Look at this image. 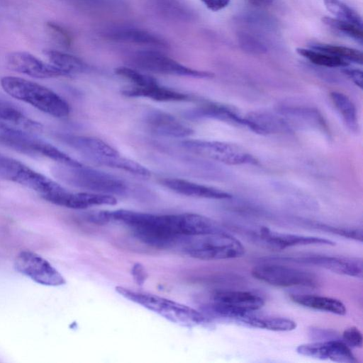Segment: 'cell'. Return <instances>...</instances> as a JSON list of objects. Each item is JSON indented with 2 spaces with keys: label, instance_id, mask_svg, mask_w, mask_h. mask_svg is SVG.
<instances>
[{
  "label": "cell",
  "instance_id": "cell-1",
  "mask_svg": "<svg viewBox=\"0 0 363 363\" xmlns=\"http://www.w3.org/2000/svg\"><path fill=\"white\" fill-rule=\"evenodd\" d=\"M104 223H118L129 228L135 236L146 245L168 248L183 237H194L200 231L196 213L157 215L130 210L102 211Z\"/></svg>",
  "mask_w": 363,
  "mask_h": 363
},
{
  "label": "cell",
  "instance_id": "cell-2",
  "mask_svg": "<svg viewBox=\"0 0 363 363\" xmlns=\"http://www.w3.org/2000/svg\"><path fill=\"white\" fill-rule=\"evenodd\" d=\"M3 89L11 96L56 118L67 116L69 104L54 91L23 78L6 76L1 79Z\"/></svg>",
  "mask_w": 363,
  "mask_h": 363
},
{
  "label": "cell",
  "instance_id": "cell-3",
  "mask_svg": "<svg viewBox=\"0 0 363 363\" xmlns=\"http://www.w3.org/2000/svg\"><path fill=\"white\" fill-rule=\"evenodd\" d=\"M116 291L125 298L182 326L195 327L209 322L202 313L168 298L120 286L116 287Z\"/></svg>",
  "mask_w": 363,
  "mask_h": 363
},
{
  "label": "cell",
  "instance_id": "cell-4",
  "mask_svg": "<svg viewBox=\"0 0 363 363\" xmlns=\"http://www.w3.org/2000/svg\"><path fill=\"white\" fill-rule=\"evenodd\" d=\"M54 175L73 186L90 192L109 195H122L127 191L126 184L108 173L91 167L57 165L52 169Z\"/></svg>",
  "mask_w": 363,
  "mask_h": 363
},
{
  "label": "cell",
  "instance_id": "cell-5",
  "mask_svg": "<svg viewBox=\"0 0 363 363\" xmlns=\"http://www.w3.org/2000/svg\"><path fill=\"white\" fill-rule=\"evenodd\" d=\"M0 143L18 152L32 156L45 157L61 164L68 166L82 164L53 145L36 138L27 130L13 128L4 122H0Z\"/></svg>",
  "mask_w": 363,
  "mask_h": 363
},
{
  "label": "cell",
  "instance_id": "cell-6",
  "mask_svg": "<svg viewBox=\"0 0 363 363\" xmlns=\"http://www.w3.org/2000/svg\"><path fill=\"white\" fill-rule=\"evenodd\" d=\"M187 246V254L202 260H218L240 257L245 254L241 242L225 231L196 236Z\"/></svg>",
  "mask_w": 363,
  "mask_h": 363
},
{
  "label": "cell",
  "instance_id": "cell-7",
  "mask_svg": "<svg viewBox=\"0 0 363 363\" xmlns=\"http://www.w3.org/2000/svg\"><path fill=\"white\" fill-rule=\"evenodd\" d=\"M0 178L18 183L37 192L43 199L62 186L21 162L0 153Z\"/></svg>",
  "mask_w": 363,
  "mask_h": 363
},
{
  "label": "cell",
  "instance_id": "cell-8",
  "mask_svg": "<svg viewBox=\"0 0 363 363\" xmlns=\"http://www.w3.org/2000/svg\"><path fill=\"white\" fill-rule=\"evenodd\" d=\"M182 145L191 152L228 165L254 164L255 158L239 146L228 143L185 140Z\"/></svg>",
  "mask_w": 363,
  "mask_h": 363
},
{
  "label": "cell",
  "instance_id": "cell-9",
  "mask_svg": "<svg viewBox=\"0 0 363 363\" xmlns=\"http://www.w3.org/2000/svg\"><path fill=\"white\" fill-rule=\"evenodd\" d=\"M251 274L255 279L278 287L314 288L319 284L313 273L279 264H259L253 267Z\"/></svg>",
  "mask_w": 363,
  "mask_h": 363
},
{
  "label": "cell",
  "instance_id": "cell-10",
  "mask_svg": "<svg viewBox=\"0 0 363 363\" xmlns=\"http://www.w3.org/2000/svg\"><path fill=\"white\" fill-rule=\"evenodd\" d=\"M14 267L35 282L49 286L65 284L63 276L46 259L30 251H22L16 257Z\"/></svg>",
  "mask_w": 363,
  "mask_h": 363
},
{
  "label": "cell",
  "instance_id": "cell-11",
  "mask_svg": "<svg viewBox=\"0 0 363 363\" xmlns=\"http://www.w3.org/2000/svg\"><path fill=\"white\" fill-rule=\"evenodd\" d=\"M134 63L140 68L163 74L211 78L213 74L186 67L171 57L156 51L144 50L134 56Z\"/></svg>",
  "mask_w": 363,
  "mask_h": 363
},
{
  "label": "cell",
  "instance_id": "cell-12",
  "mask_svg": "<svg viewBox=\"0 0 363 363\" xmlns=\"http://www.w3.org/2000/svg\"><path fill=\"white\" fill-rule=\"evenodd\" d=\"M273 259L315 265L339 274L357 278H362L363 275L362 259L359 257L311 255L275 257Z\"/></svg>",
  "mask_w": 363,
  "mask_h": 363
},
{
  "label": "cell",
  "instance_id": "cell-13",
  "mask_svg": "<svg viewBox=\"0 0 363 363\" xmlns=\"http://www.w3.org/2000/svg\"><path fill=\"white\" fill-rule=\"evenodd\" d=\"M6 65L12 71L38 79L69 77L52 64L46 63L26 52L9 53L6 57Z\"/></svg>",
  "mask_w": 363,
  "mask_h": 363
},
{
  "label": "cell",
  "instance_id": "cell-14",
  "mask_svg": "<svg viewBox=\"0 0 363 363\" xmlns=\"http://www.w3.org/2000/svg\"><path fill=\"white\" fill-rule=\"evenodd\" d=\"M251 233L254 240L261 242L268 248L277 250L298 245H335V242L326 238L278 233L267 227H261L258 230H252Z\"/></svg>",
  "mask_w": 363,
  "mask_h": 363
},
{
  "label": "cell",
  "instance_id": "cell-15",
  "mask_svg": "<svg viewBox=\"0 0 363 363\" xmlns=\"http://www.w3.org/2000/svg\"><path fill=\"white\" fill-rule=\"evenodd\" d=\"M296 352L302 356L318 359L342 363L358 362L350 347L340 339L302 344L297 347Z\"/></svg>",
  "mask_w": 363,
  "mask_h": 363
},
{
  "label": "cell",
  "instance_id": "cell-16",
  "mask_svg": "<svg viewBox=\"0 0 363 363\" xmlns=\"http://www.w3.org/2000/svg\"><path fill=\"white\" fill-rule=\"evenodd\" d=\"M59 138L95 162L101 159L120 154L111 145L96 137L60 134Z\"/></svg>",
  "mask_w": 363,
  "mask_h": 363
},
{
  "label": "cell",
  "instance_id": "cell-17",
  "mask_svg": "<svg viewBox=\"0 0 363 363\" xmlns=\"http://www.w3.org/2000/svg\"><path fill=\"white\" fill-rule=\"evenodd\" d=\"M145 122L152 132L162 136L184 138L194 133L191 128L176 117L162 110L148 111Z\"/></svg>",
  "mask_w": 363,
  "mask_h": 363
},
{
  "label": "cell",
  "instance_id": "cell-18",
  "mask_svg": "<svg viewBox=\"0 0 363 363\" xmlns=\"http://www.w3.org/2000/svg\"><path fill=\"white\" fill-rule=\"evenodd\" d=\"M160 183L171 191L186 196L211 199H228L231 194L220 189L179 178H162Z\"/></svg>",
  "mask_w": 363,
  "mask_h": 363
},
{
  "label": "cell",
  "instance_id": "cell-19",
  "mask_svg": "<svg viewBox=\"0 0 363 363\" xmlns=\"http://www.w3.org/2000/svg\"><path fill=\"white\" fill-rule=\"evenodd\" d=\"M211 301L245 311H257L264 304V300L259 295L251 291L236 290L216 291Z\"/></svg>",
  "mask_w": 363,
  "mask_h": 363
},
{
  "label": "cell",
  "instance_id": "cell-20",
  "mask_svg": "<svg viewBox=\"0 0 363 363\" xmlns=\"http://www.w3.org/2000/svg\"><path fill=\"white\" fill-rule=\"evenodd\" d=\"M122 94L128 97L147 98L157 101H183L189 100V96L160 86L158 82L145 86H132L123 89Z\"/></svg>",
  "mask_w": 363,
  "mask_h": 363
},
{
  "label": "cell",
  "instance_id": "cell-21",
  "mask_svg": "<svg viewBox=\"0 0 363 363\" xmlns=\"http://www.w3.org/2000/svg\"><path fill=\"white\" fill-rule=\"evenodd\" d=\"M191 118H211L248 128L246 117H242L228 106L216 103H205L189 112Z\"/></svg>",
  "mask_w": 363,
  "mask_h": 363
},
{
  "label": "cell",
  "instance_id": "cell-22",
  "mask_svg": "<svg viewBox=\"0 0 363 363\" xmlns=\"http://www.w3.org/2000/svg\"><path fill=\"white\" fill-rule=\"evenodd\" d=\"M290 298L294 303L308 308L338 315L347 313L344 303L336 298L313 294H291Z\"/></svg>",
  "mask_w": 363,
  "mask_h": 363
},
{
  "label": "cell",
  "instance_id": "cell-23",
  "mask_svg": "<svg viewBox=\"0 0 363 363\" xmlns=\"http://www.w3.org/2000/svg\"><path fill=\"white\" fill-rule=\"evenodd\" d=\"M0 122H7L27 131H40V123L28 117L14 104L0 97Z\"/></svg>",
  "mask_w": 363,
  "mask_h": 363
},
{
  "label": "cell",
  "instance_id": "cell-24",
  "mask_svg": "<svg viewBox=\"0 0 363 363\" xmlns=\"http://www.w3.org/2000/svg\"><path fill=\"white\" fill-rule=\"evenodd\" d=\"M43 53L50 64L69 76L72 74L84 73L89 69V66L83 60L74 55L54 50H45Z\"/></svg>",
  "mask_w": 363,
  "mask_h": 363
},
{
  "label": "cell",
  "instance_id": "cell-25",
  "mask_svg": "<svg viewBox=\"0 0 363 363\" xmlns=\"http://www.w3.org/2000/svg\"><path fill=\"white\" fill-rule=\"evenodd\" d=\"M111 38L116 41L133 44L157 47H164L167 45L162 39L152 33L133 28H127L114 32Z\"/></svg>",
  "mask_w": 363,
  "mask_h": 363
},
{
  "label": "cell",
  "instance_id": "cell-26",
  "mask_svg": "<svg viewBox=\"0 0 363 363\" xmlns=\"http://www.w3.org/2000/svg\"><path fill=\"white\" fill-rule=\"evenodd\" d=\"M330 96L347 127L351 131L357 132L359 128L357 113L352 100L347 95L339 91L330 92Z\"/></svg>",
  "mask_w": 363,
  "mask_h": 363
},
{
  "label": "cell",
  "instance_id": "cell-27",
  "mask_svg": "<svg viewBox=\"0 0 363 363\" xmlns=\"http://www.w3.org/2000/svg\"><path fill=\"white\" fill-rule=\"evenodd\" d=\"M247 327L285 332L295 330L297 325L296 322L289 318L262 316L255 313L250 318Z\"/></svg>",
  "mask_w": 363,
  "mask_h": 363
},
{
  "label": "cell",
  "instance_id": "cell-28",
  "mask_svg": "<svg viewBox=\"0 0 363 363\" xmlns=\"http://www.w3.org/2000/svg\"><path fill=\"white\" fill-rule=\"evenodd\" d=\"M96 163L143 177H147L151 174L150 170L145 166L136 161L125 157L121 154L101 159Z\"/></svg>",
  "mask_w": 363,
  "mask_h": 363
},
{
  "label": "cell",
  "instance_id": "cell-29",
  "mask_svg": "<svg viewBox=\"0 0 363 363\" xmlns=\"http://www.w3.org/2000/svg\"><path fill=\"white\" fill-rule=\"evenodd\" d=\"M296 52L307 59L311 63L319 66L326 67H345L349 65L348 62L343 59L312 48L306 49L298 48H296Z\"/></svg>",
  "mask_w": 363,
  "mask_h": 363
},
{
  "label": "cell",
  "instance_id": "cell-30",
  "mask_svg": "<svg viewBox=\"0 0 363 363\" xmlns=\"http://www.w3.org/2000/svg\"><path fill=\"white\" fill-rule=\"evenodd\" d=\"M311 48L340 57L347 62L350 61L359 65L363 62L362 52L354 48L320 43L312 44Z\"/></svg>",
  "mask_w": 363,
  "mask_h": 363
},
{
  "label": "cell",
  "instance_id": "cell-31",
  "mask_svg": "<svg viewBox=\"0 0 363 363\" xmlns=\"http://www.w3.org/2000/svg\"><path fill=\"white\" fill-rule=\"evenodd\" d=\"M323 2L327 10L335 16V18L362 27V20L360 15L342 1L323 0Z\"/></svg>",
  "mask_w": 363,
  "mask_h": 363
},
{
  "label": "cell",
  "instance_id": "cell-32",
  "mask_svg": "<svg viewBox=\"0 0 363 363\" xmlns=\"http://www.w3.org/2000/svg\"><path fill=\"white\" fill-rule=\"evenodd\" d=\"M324 24L331 29L362 43L363 40L362 27L348 21L335 18L325 16L322 19Z\"/></svg>",
  "mask_w": 363,
  "mask_h": 363
},
{
  "label": "cell",
  "instance_id": "cell-33",
  "mask_svg": "<svg viewBox=\"0 0 363 363\" xmlns=\"http://www.w3.org/2000/svg\"><path fill=\"white\" fill-rule=\"evenodd\" d=\"M115 73L128 80L135 86H145L157 82L155 78L127 67L116 68Z\"/></svg>",
  "mask_w": 363,
  "mask_h": 363
},
{
  "label": "cell",
  "instance_id": "cell-34",
  "mask_svg": "<svg viewBox=\"0 0 363 363\" xmlns=\"http://www.w3.org/2000/svg\"><path fill=\"white\" fill-rule=\"evenodd\" d=\"M312 226L319 230L361 242L363 240V231L362 228L336 227L320 223H313Z\"/></svg>",
  "mask_w": 363,
  "mask_h": 363
},
{
  "label": "cell",
  "instance_id": "cell-35",
  "mask_svg": "<svg viewBox=\"0 0 363 363\" xmlns=\"http://www.w3.org/2000/svg\"><path fill=\"white\" fill-rule=\"evenodd\" d=\"M162 11L174 17H189L190 11L184 0H157Z\"/></svg>",
  "mask_w": 363,
  "mask_h": 363
},
{
  "label": "cell",
  "instance_id": "cell-36",
  "mask_svg": "<svg viewBox=\"0 0 363 363\" xmlns=\"http://www.w3.org/2000/svg\"><path fill=\"white\" fill-rule=\"evenodd\" d=\"M45 31L49 37L56 43L64 47H69L72 43V38L67 30L60 26L48 22L45 24Z\"/></svg>",
  "mask_w": 363,
  "mask_h": 363
},
{
  "label": "cell",
  "instance_id": "cell-37",
  "mask_svg": "<svg viewBox=\"0 0 363 363\" xmlns=\"http://www.w3.org/2000/svg\"><path fill=\"white\" fill-rule=\"evenodd\" d=\"M240 42L243 49L250 52L262 53L267 50L259 39L248 33H242L240 35Z\"/></svg>",
  "mask_w": 363,
  "mask_h": 363
},
{
  "label": "cell",
  "instance_id": "cell-38",
  "mask_svg": "<svg viewBox=\"0 0 363 363\" xmlns=\"http://www.w3.org/2000/svg\"><path fill=\"white\" fill-rule=\"evenodd\" d=\"M342 340L350 347L357 348L362 346V335L355 326L345 329L342 335Z\"/></svg>",
  "mask_w": 363,
  "mask_h": 363
},
{
  "label": "cell",
  "instance_id": "cell-39",
  "mask_svg": "<svg viewBox=\"0 0 363 363\" xmlns=\"http://www.w3.org/2000/svg\"><path fill=\"white\" fill-rule=\"evenodd\" d=\"M308 335L315 341H327L340 339L339 334L333 330L312 327L309 329Z\"/></svg>",
  "mask_w": 363,
  "mask_h": 363
},
{
  "label": "cell",
  "instance_id": "cell-40",
  "mask_svg": "<svg viewBox=\"0 0 363 363\" xmlns=\"http://www.w3.org/2000/svg\"><path fill=\"white\" fill-rule=\"evenodd\" d=\"M131 274L135 282L138 285H143L145 281L147 274L144 267L139 263L134 264L132 267Z\"/></svg>",
  "mask_w": 363,
  "mask_h": 363
},
{
  "label": "cell",
  "instance_id": "cell-41",
  "mask_svg": "<svg viewBox=\"0 0 363 363\" xmlns=\"http://www.w3.org/2000/svg\"><path fill=\"white\" fill-rule=\"evenodd\" d=\"M342 71L350 79L351 81L353 82V83L362 89L363 79L362 70L358 69L347 68V67H345Z\"/></svg>",
  "mask_w": 363,
  "mask_h": 363
},
{
  "label": "cell",
  "instance_id": "cell-42",
  "mask_svg": "<svg viewBox=\"0 0 363 363\" xmlns=\"http://www.w3.org/2000/svg\"><path fill=\"white\" fill-rule=\"evenodd\" d=\"M202 3L211 11H220L229 4L230 0H201Z\"/></svg>",
  "mask_w": 363,
  "mask_h": 363
},
{
  "label": "cell",
  "instance_id": "cell-43",
  "mask_svg": "<svg viewBox=\"0 0 363 363\" xmlns=\"http://www.w3.org/2000/svg\"><path fill=\"white\" fill-rule=\"evenodd\" d=\"M249 2L255 6H266L270 5L273 0H248Z\"/></svg>",
  "mask_w": 363,
  "mask_h": 363
}]
</instances>
